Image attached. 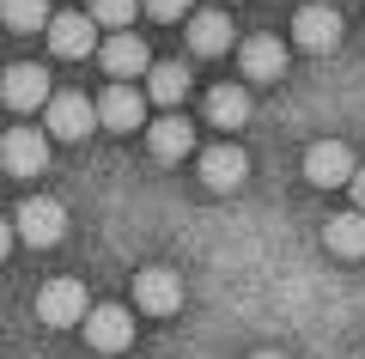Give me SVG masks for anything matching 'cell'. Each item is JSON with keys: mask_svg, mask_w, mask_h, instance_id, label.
<instances>
[{"mask_svg": "<svg viewBox=\"0 0 365 359\" xmlns=\"http://www.w3.org/2000/svg\"><path fill=\"white\" fill-rule=\"evenodd\" d=\"M43 116H49V134H55V141H86V134L98 128V103H91L86 91H61V98L49 91Z\"/></svg>", "mask_w": 365, "mask_h": 359, "instance_id": "obj_1", "label": "cell"}, {"mask_svg": "<svg viewBox=\"0 0 365 359\" xmlns=\"http://www.w3.org/2000/svg\"><path fill=\"white\" fill-rule=\"evenodd\" d=\"M13 231L25 238L31 250H49V244H61V231H67V207H61V201H49V195H37V201L19 207Z\"/></svg>", "mask_w": 365, "mask_h": 359, "instance_id": "obj_2", "label": "cell"}, {"mask_svg": "<svg viewBox=\"0 0 365 359\" xmlns=\"http://www.w3.org/2000/svg\"><path fill=\"white\" fill-rule=\"evenodd\" d=\"M86 310H91V298H86V286H79V280H43L37 317L49 323V329H73V323H86Z\"/></svg>", "mask_w": 365, "mask_h": 359, "instance_id": "obj_3", "label": "cell"}, {"mask_svg": "<svg viewBox=\"0 0 365 359\" xmlns=\"http://www.w3.org/2000/svg\"><path fill=\"white\" fill-rule=\"evenodd\" d=\"M79 329H86L91 353H122V347L134 341V317H128V310H122V305H91Z\"/></svg>", "mask_w": 365, "mask_h": 359, "instance_id": "obj_4", "label": "cell"}, {"mask_svg": "<svg viewBox=\"0 0 365 359\" xmlns=\"http://www.w3.org/2000/svg\"><path fill=\"white\" fill-rule=\"evenodd\" d=\"M292 43L311 55H329L341 43V13L329 6V0H317V6H299V19H292Z\"/></svg>", "mask_w": 365, "mask_h": 359, "instance_id": "obj_5", "label": "cell"}, {"mask_svg": "<svg viewBox=\"0 0 365 359\" xmlns=\"http://www.w3.org/2000/svg\"><path fill=\"white\" fill-rule=\"evenodd\" d=\"M134 305H140L146 317H177L182 310V280L170 268H140L134 274Z\"/></svg>", "mask_w": 365, "mask_h": 359, "instance_id": "obj_6", "label": "cell"}, {"mask_svg": "<svg viewBox=\"0 0 365 359\" xmlns=\"http://www.w3.org/2000/svg\"><path fill=\"white\" fill-rule=\"evenodd\" d=\"M49 49L61 55V61H86L91 49H98V19L91 13H61V19H49Z\"/></svg>", "mask_w": 365, "mask_h": 359, "instance_id": "obj_7", "label": "cell"}, {"mask_svg": "<svg viewBox=\"0 0 365 359\" xmlns=\"http://www.w3.org/2000/svg\"><path fill=\"white\" fill-rule=\"evenodd\" d=\"M353 146L347 141H317L311 153H304V177L317 183V189H341V183H353Z\"/></svg>", "mask_w": 365, "mask_h": 359, "instance_id": "obj_8", "label": "cell"}, {"mask_svg": "<svg viewBox=\"0 0 365 359\" xmlns=\"http://www.w3.org/2000/svg\"><path fill=\"white\" fill-rule=\"evenodd\" d=\"M0 165L13 171V177H37V171L49 165V134H37V128L0 134Z\"/></svg>", "mask_w": 365, "mask_h": 359, "instance_id": "obj_9", "label": "cell"}, {"mask_svg": "<svg viewBox=\"0 0 365 359\" xmlns=\"http://www.w3.org/2000/svg\"><path fill=\"white\" fill-rule=\"evenodd\" d=\"M98 122H104L110 134H134L146 122V98L116 79V86H104V98H98Z\"/></svg>", "mask_w": 365, "mask_h": 359, "instance_id": "obj_10", "label": "cell"}, {"mask_svg": "<svg viewBox=\"0 0 365 359\" xmlns=\"http://www.w3.org/2000/svg\"><path fill=\"white\" fill-rule=\"evenodd\" d=\"M250 177V153H244V146H232V141H225V146H207V153H201V183H207V189H237V183H244Z\"/></svg>", "mask_w": 365, "mask_h": 359, "instance_id": "obj_11", "label": "cell"}, {"mask_svg": "<svg viewBox=\"0 0 365 359\" xmlns=\"http://www.w3.org/2000/svg\"><path fill=\"white\" fill-rule=\"evenodd\" d=\"M0 98L13 103V110H43V103H49V74H43V67H6V74H0Z\"/></svg>", "mask_w": 365, "mask_h": 359, "instance_id": "obj_12", "label": "cell"}, {"mask_svg": "<svg viewBox=\"0 0 365 359\" xmlns=\"http://www.w3.org/2000/svg\"><path fill=\"white\" fill-rule=\"evenodd\" d=\"M146 146H153V158H158V165H177V158H189V153H195V128H189L182 116H158L153 128H146Z\"/></svg>", "mask_w": 365, "mask_h": 359, "instance_id": "obj_13", "label": "cell"}, {"mask_svg": "<svg viewBox=\"0 0 365 359\" xmlns=\"http://www.w3.org/2000/svg\"><path fill=\"white\" fill-rule=\"evenodd\" d=\"M237 67H244L250 79H262V86H268V79L287 74V43H280V37H250L244 49H237Z\"/></svg>", "mask_w": 365, "mask_h": 359, "instance_id": "obj_14", "label": "cell"}, {"mask_svg": "<svg viewBox=\"0 0 365 359\" xmlns=\"http://www.w3.org/2000/svg\"><path fill=\"white\" fill-rule=\"evenodd\" d=\"M98 61H104V74L110 79H134V74H146V43L140 37H128V31H116V37L104 43V55H98Z\"/></svg>", "mask_w": 365, "mask_h": 359, "instance_id": "obj_15", "label": "cell"}, {"mask_svg": "<svg viewBox=\"0 0 365 359\" xmlns=\"http://www.w3.org/2000/svg\"><path fill=\"white\" fill-rule=\"evenodd\" d=\"M323 244L335 250L341 262H359L365 256V213H359V207H353V213H335L323 226Z\"/></svg>", "mask_w": 365, "mask_h": 359, "instance_id": "obj_16", "label": "cell"}, {"mask_svg": "<svg viewBox=\"0 0 365 359\" xmlns=\"http://www.w3.org/2000/svg\"><path fill=\"white\" fill-rule=\"evenodd\" d=\"M207 122H213V128H225V134L244 128V122H250V91L244 86H213L207 91Z\"/></svg>", "mask_w": 365, "mask_h": 359, "instance_id": "obj_17", "label": "cell"}, {"mask_svg": "<svg viewBox=\"0 0 365 359\" xmlns=\"http://www.w3.org/2000/svg\"><path fill=\"white\" fill-rule=\"evenodd\" d=\"M189 49L195 55H225L232 49V19L225 13H195L189 19Z\"/></svg>", "mask_w": 365, "mask_h": 359, "instance_id": "obj_18", "label": "cell"}, {"mask_svg": "<svg viewBox=\"0 0 365 359\" xmlns=\"http://www.w3.org/2000/svg\"><path fill=\"white\" fill-rule=\"evenodd\" d=\"M182 91H189V67H182V61L146 67V98H153V103H182Z\"/></svg>", "mask_w": 365, "mask_h": 359, "instance_id": "obj_19", "label": "cell"}, {"mask_svg": "<svg viewBox=\"0 0 365 359\" xmlns=\"http://www.w3.org/2000/svg\"><path fill=\"white\" fill-rule=\"evenodd\" d=\"M6 31H43L49 25V0H0Z\"/></svg>", "mask_w": 365, "mask_h": 359, "instance_id": "obj_20", "label": "cell"}, {"mask_svg": "<svg viewBox=\"0 0 365 359\" xmlns=\"http://www.w3.org/2000/svg\"><path fill=\"white\" fill-rule=\"evenodd\" d=\"M134 13H140V0H91V19H98V25H110V31H122Z\"/></svg>", "mask_w": 365, "mask_h": 359, "instance_id": "obj_21", "label": "cell"}, {"mask_svg": "<svg viewBox=\"0 0 365 359\" xmlns=\"http://www.w3.org/2000/svg\"><path fill=\"white\" fill-rule=\"evenodd\" d=\"M140 13H153L158 25H170V19H182V13H189V0H140Z\"/></svg>", "mask_w": 365, "mask_h": 359, "instance_id": "obj_22", "label": "cell"}, {"mask_svg": "<svg viewBox=\"0 0 365 359\" xmlns=\"http://www.w3.org/2000/svg\"><path fill=\"white\" fill-rule=\"evenodd\" d=\"M347 189H353V207H359V213H365V165L353 171V183H347Z\"/></svg>", "mask_w": 365, "mask_h": 359, "instance_id": "obj_23", "label": "cell"}, {"mask_svg": "<svg viewBox=\"0 0 365 359\" xmlns=\"http://www.w3.org/2000/svg\"><path fill=\"white\" fill-rule=\"evenodd\" d=\"M13 250V219H0V256Z\"/></svg>", "mask_w": 365, "mask_h": 359, "instance_id": "obj_24", "label": "cell"}, {"mask_svg": "<svg viewBox=\"0 0 365 359\" xmlns=\"http://www.w3.org/2000/svg\"><path fill=\"white\" fill-rule=\"evenodd\" d=\"M250 359H287V353H274V347H262V353H250Z\"/></svg>", "mask_w": 365, "mask_h": 359, "instance_id": "obj_25", "label": "cell"}, {"mask_svg": "<svg viewBox=\"0 0 365 359\" xmlns=\"http://www.w3.org/2000/svg\"><path fill=\"white\" fill-rule=\"evenodd\" d=\"M91 359H116V353H91Z\"/></svg>", "mask_w": 365, "mask_h": 359, "instance_id": "obj_26", "label": "cell"}]
</instances>
